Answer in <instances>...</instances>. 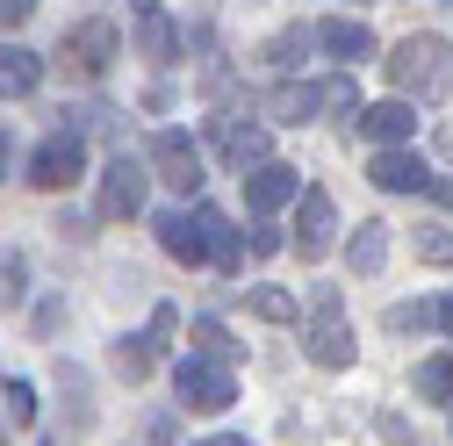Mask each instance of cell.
Listing matches in <instances>:
<instances>
[{
	"instance_id": "obj_20",
	"label": "cell",
	"mask_w": 453,
	"mask_h": 446,
	"mask_svg": "<svg viewBox=\"0 0 453 446\" xmlns=\"http://www.w3.org/2000/svg\"><path fill=\"white\" fill-rule=\"evenodd\" d=\"M188 339H195V346H202L209 360H223V367L238 360V339H231V331H223L216 317H195V324H188Z\"/></svg>"
},
{
	"instance_id": "obj_31",
	"label": "cell",
	"mask_w": 453,
	"mask_h": 446,
	"mask_svg": "<svg viewBox=\"0 0 453 446\" xmlns=\"http://www.w3.org/2000/svg\"><path fill=\"white\" fill-rule=\"evenodd\" d=\"M36 15V0H0V29H22Z\"/></svg>"
},
{
	"instance_id": "obj_23",
	"label": "cell",
	"mask_w": 453,
	"mask_h": 446,
	"mask_svg": "<svg viewBox=\"0 0 453 446\" xmlns=\"http://www.w3.org/2000/svg\"><path fill=\"white\" fill-rule=\"evenodd\" d=\"M22 281H29V266H22V252H0V310H15V303L29 296Z\"/></svg>"
},
{
	"instance_id": "obj_10",
	"label": "cell",
	"mask_w": 453,
	"mask_h": 446,
	"mask_svg": "<svg viewBox=\"0 0 453 446\" xmlns=\"http://www.w3.org/2000/svg\"><path fill=\"white\" fill-rule=\"evenodd\" d=\"M80 173H87V144H80L73 130L43 137V144L29 151V181H36V188H73Z\"/></svg>"
},
{
	"instance_id": "obj_22",
	"label": "cell",
	"mask_w": 453,
	"mask_h": 446,
	"mask_svg": "<svg viewBox=\"0 0 453 446\" xmlns=\"http://www.w3.org/2000/svg\"><path fill=\"white\" fill-rule=\"evenodd\" d=\"M151 360H158V346H151V331H144V339H116V367H123L130 381H144V374H151Z\"/></svg>"
},
{
	"instance_id": "obj_13",
	"label": "cell",
	"mask_w": 453,
	"mask_h": 446,
	"mask_svg": "<svg viewBox=\"0 0 453 446\" xmlns=\"http://www.w3.org/2000/svg\"><path fill=\"white\" fill-rule=\"evenodd\" d=\"M151 231H158V245L173 252L180 266H202V259H209V238H202V216H188V209H158V223H151Z\"/></svg>"
},
{
	"instance_id": "obj_6",
	"label": "cell",
	"mask_w": 453,
	"mask_h": 446,
	"mask_svg": "<svg viewBox=\"0 0 453 446\" xmlns=\"http://www.w3.org/2000/svg\"><path fill=\"white\" fill-rule=\"evenodd\" d=\"M144 165H151V181H165L173 195H195L202 188V144L188 130H158L151 151H144Z\"/></svg>"
},
{
	"instance_id": "obj_28",
	"label": "cell",
	"mask_w": 453,
	"mask_h": 446,
	"mask_svg": "<svg viewBox=\"0 0 453 446\" xmlns=\"http://www.w3.org/2000/svg\"><path fill=\"white\" fill-rule=\"evenodd\" d=\"M8 418H15V425H29V418H36V388H29V381H15V374H8Z\"/></svg>"
},
{
	"instance_id": "obj_18",
	"label": "cell",
	"mask_w": 453,
	"mask_h": 446,
	"mask_svg": "<svg viewBox=\"0 0 453 446\" xmlns=\"http://www.w3.org/2000/svg\"><path fill=\"white\" fill-rule=\"evenodd\" d=\"M195 216H202L209 259H216V266H238V259H245V245H238V231H231V216H223V209H195Z\"/></svg>"
},
{
	"instance_id": "obj_15",
	"label": "cell",
	"mask_w": 453,
	"mask_h": 446,
	"mask_svg": "<svg viewBox=\"0 0 453 446\" xmlns=\"http://www.w3.org/2000/svg\"><path fill=\"white\" fill-rule=\"evenodd\" d=\"M36 80H43V58H36V50H22V43H0V101H22V94H36Z\"/></svg>"
},
{
	"instance_id": "obj_19",
	"label": "cell",
	"mask_w": 453,
	"mask_h": 446,
	"mask_svg": "<svg viewBox=\"0 0 453 446\" xmlns=\"http://www.w3.org/2000/svg\"><path fill=\"white\" fill-rule=\"evenodd\" d=\"M245 303H252V317H266V324H296V317H303V303H296L288 288H266V281L245 288Z\"/></svg>"
},
{
	"instance_id": "obj_30",
	"label": "cell",
	"mask_w": 453,
	"mask_h": 446,
	"mask_svg": "<svg viewBox=\"0 0 453 446\" xmlns=\"http://www.w3.org/2000/svg\"><path fill=\"white\" fill-rule=\"evenodd\" d=\"M280 245H288V238H280V231H273V223H259V231H252V259H273Z\"/></svg>"
},
{
	"instance_id": "obj_11",
	"label": "cell",
	"mask_w": 453,
	"mask_h": 446,
	"mask_svg": "<svg viewBox=\"0 0 453 446\" xmlns=\"http://www.w3.org/2000/svg\"><path fill=\"white\" fill-rule=\"evenodd\" d=\"M296 195H303V173H296V165H280V158H266V165H252V173H245V202H252V216L288 209Z\"/></svg>"
},
{
	"instance_id": "obj_25",
	"label": "cell",
	"mask_w": 453,
	"mask_h": 446,
	"mask_svg": "<svg viewBox=\"0 0 453 446\" xmlns=\"http://www.w3.org/2000/svg\"><path fill=\"white\" fill-rule=\"evenodd\" d=\"M173 43H180V36H173V22H165V15H144V50H151L158 65L173 58Z\"/></svg>"
},
{
	"instance_id": "obj_21",
	"label": "cell",
	"mask_w": 453,
	"mask_h": 446,
	"mask_svg": "<svg viewBox=\"0 0 453 446\" xmlns=\"http://www.w3.org/2000/svg\"><path fill=\"white\" fill-rule=\"evenodd\" d=\"M418 396H425V404H453V360H446V353L418 367Z\"/></svg>"
},
{
	"instance_id": "obj_26",
	"label": "cell",
	"mask_w": 453,
	"mask_h": 446,
	"mask_svg": "<svg viewBox=\"0 0 453 446\" xmlns=\"http://www.w3.org/2000/svg\"><path fill=\"white\" fill-rule=\"evenodd\" d=\"M418 259H432V266H453V238L439 231V223H425V231H418Z\"/></svg>"
},
{
	"instance_id": "obj_14",
	"label": "cell",
	"mask_w": 453,
	"mask_h": 446,
	"mask_svg": "<svg viewBox=\"0 0 453 446\" xmlns=\"http://www.w3.org/2000/svg\"><path fill=\"white\" fill-rule=\"evenodd\" d=\"M310 36H317V50H331V58H346V65L374 58V29H367V22H353V15H331V22H317Z\"/></svg>"
},
{
	"instance_id": "obj_4",
	"label": "cell",
	"mask_w": 453,
	"mask_h": 446,
	"mask_svg": "<svg viewBox=\"0 0 453 446\" xmlns=\"http://www.w3.org/2000/svg\"><path fill=\"white\" fill-rule=\"evenodd\" d=\"M144 195H151V165L123 151V158L101 165V195H94V209H101L108 223H130V216L144 209Z\"/></svg>"
},
{
	"instance_id": "obj_24",
	"label": "cell",
	"mask_w": 453,
	"mask_h": 446,
	"mask_svg": "<svg viewBox=\"0 0 453 446\" xmlns=\"http://www.w3.org/2000/svg\"><path fill=\"white\" fill-rule=\"evenodd\" d=\"M303 50H317L310 29H280V36L266 43V58H273V65H303Z\"/></svg>"
},
{
	"instance_id": "obj_16",
	"label": "cell",
	"mask_w": 453,
	"mask_h": 446,
	"mask_svg": "<svg viewBox=\"0 0 453 446\" xmlns=\"http://www.w3.org/2000/svg\"><path fill=\"white\" fill-rule=\"evenodd\" d=\"M216 144H223L231 165H266V130H259V123H223Z\"/></svg>"
},
{
	"instance_id": "obj_8",
	"label": "cell",
	"mask_w": 453,
	"mask_h": 446,
	"mask_svg": "<svg viewBox=\"0 0 453 446\" xmlns=\"http://www.w3.org/2000/svg\"><path fill=\"white\" fill-rule=\"evenodd\" d=\"M116 50H123V36H116V22H73L65 29V65L80 73V80H101L108 65H116Z\"/></svg>"
},
{
	"instance_id": "obj_2",
	"label": "cell",
	"mask_w": 453,
	"mask_h": 446,
	"mask_svg": "<svg viewBox=\"0 0 453 446\" xmlns=\"http://www.w3.org/2000/svg\"><path fill=\"white\" fill-rule=\"evenodd\" d=\"M439 80H446V36L418 29V36H403L388 50V87L395 94H432Z\"/></svg>"
},
{
	"instance_id": "obj_32",
	"label": "cell",
	"mask_w": 453,
	"mask_h": 446,
	"mask_svg": "<svg viewBox=\"0 0 453 446\" xmlns=\"http://www.w3.org/2000/svg\"><path fill=\"white\" fill-rule=\"evenodd\" d=\"M8 173H15V137L0 130V181H8Z\"/></svg>"
},
{
	"instance_id": "obj_27",
	"label": "cell",
	"mask_w": 453,
	"mask_h": 446,
	"mask_svg": "<svg viewBox=\"0 0 453 446\" xmlns=\"http://www.w3.org/2000/svg\"><path fill=\"white\" fill-rule=\"evenodd\" d=\"M432 317H439L432 303H395V310H388V331H425Z\"/></svg>"
},
{
	"instance_id": "obj_7",
	"label": "cell",
	"mask_w": 453,
	"mask_h": 446,
	"mask_svg": "<svg viewBox=\"0 0 453 446\" xmlns=\"http://www.w3.org/2000/svg\"><path fill=\"white\" fill-rule=\"evenodd\" d=\"M367 181H374L381 195H439V173H432L411 144H381V151L367 158Z\"/></svg>"
},
{
	"instance_id": "obj_3",
	"label": "cell",
	"mask_w": 453,
	"mask_h": 446,
	"mask_svg": "<svg viewBox=\"0 0 453 446\" xmlns=\"http://www.w3.org/2000/svg\"><path fill=\"white\" fill-rule=\"evenodd\" d=\"M317 108H360V87L353 80H303V87H280L266 101V116L296 130V123H317Z\"/></svg>"
},
{
	"instance_id": "obj_9",
	"label": "cell",
	"mask_w": 453,
	"mask_h": 446,
	"mask_svg": "<svg viewBox=\"0 0 453 446\" xmlns=\"http://www.w3.org/2000/svg\"><path fill=\"white\" fill-rule=\"evenodd\" d=\"M331 245H338V202L324 188H303L296 195V252L303 259H324Z\"/></svg>"
},
{
	"instance_id": "obj_17",
	"label": "cell",
	"mask_w": 453,
	"mask_h": 446,
	"mask_svg": "<svg viewBox=\"0 0 453 446\" xmlns=\"http://www.w3.org/2000/svg\"><path fill=\"white\" fill-rule=\"evenodd\" d=\"M381 231H388V223H360V231L346 238V266L353 273H381V259H388V238Z\"/></svg>"
},
{
	"instance_id": "obj_12",
	"label": "cell",
	"mask_w": 453,
	"mask_h": 446,
	"mask_svg": "<svg viewBox=\"0 0 453 446\" xmlns=\"http://www.w3.org/2000/svg\"><path fill=\"white\" fill-rule=\"evenodd\" d=\"M360 137L381 151V144H411L418 137V108L395 94V101H374V108H360Z\"/></svg>"
},
{
	"instance_id": "obj_35",
	"label": "cell",
	"mask_w": 453,
	"mask_h": 446,
	"mask_svg": "<svg viewBox=\"0 0 453 446\" xmlns=\"http://www.w3.org/2000/svg\"><path fill=\"white\" fill-rule=\"evenodd\" d=\"M130 8H144V15H151V0H130Z\"/></svg>"
},
{
	"instance_id": "obj_33",
	"label": "cell",
	"mask_w": 453,
	"mask_h": 446,
	"mask_svg": "<svg viewBox=\"0 0 453 446\" xmlns=\"http://www.w3.org/2000/svg\"><path fill=\"white\" fill-rule=\"evenodd\" d=\"M195 446H252V439H238V432H216V439H195Z\"/></svg>"
},
{
	"instance_id": "obj_1",
	"label": "cell",
	"mask_w": 453,
	"mask_h": 446,
	"mask_svg": "<svg viewBox=\"0 0 453 446\" xmlns=\"http://www.w3.org/2000/svg\"><path fill=\"white\" fill-rule=\"evenodd\" d=\"M303 353L317 367H353L360 339H353V324H346V296L338 288H317L310 296V317H303Z\"/></svg>"
},
{
	"instance_id": "obj_5",
	"label": "cell",
	"mask_w": 453,
	"mask_h": 446,
	"mask_svg": "<svg viewBox=\"0 0 453 446\" xmlns=\"http://www.w3.org/2000/svg\"><path fill=\"white\" fill-rule=\"evenodd\" d=\"M173 388H180V404H188V411H231V404H238L231 367L209 360V353H188V360L173 367Z\"/></svg>"
},
{
	"instance_id": "obj_29",
	"label": "cell",
	"mask_w": 453,
	"mask_h": 446,
	"mask_svg": "<svg viewBox=\"0 0 453 446\" xmlns=\"http://www.w3.org/2000/svg\"><path fill=\"white\" fill-rule=\"evenodd\" d=\"M173 331H180V310H165V303H158V310H151V346H165Z\"/></svg>"
},
{
	"instance_id": "obj_34",
	"label": "cell",
	"mask_w": 453,
	"mask_h": 446,
	"mask_svg": "<svg viewBox=\"0 0 453 446\" xmlns=\"http://www.w3.org/2000/svg\"><path fill=\"white\" fill-rule=\"evenodd\" d=\"M439 324H446V339H453V296H446V303H439Z\"/></svg>"
}]
</instances>
